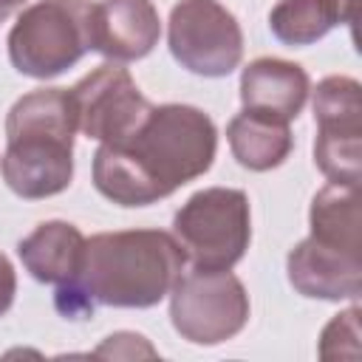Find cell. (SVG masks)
Wrapping results in <instances>:
<instances>
[{
  "label": "cell",
  "mask_w": 362,
  "mask_h": 362,
  "mask_svg": "<svg viewBox=\"0 0 362 362\" xmlns=\"http://www.w3.org/2000/svg\"><path fill=\"white\" fill-rule=\"evenodd\" d=\"M286 272L303 297L354 300L362 291V255L328 246L311 235L288 252Z\"/></svg>",
  "instance_id": "obj_10"
},
{
  "label": "cell",
  "mask_w": 362,
  "mask_h": 362,
  "mask_svg": "<svg viewBox=\"0 0 362 362\" xmlns=\"http://www.w3.org/2000/svg\"><path fill=\"white\" fill-rule=\"evenodd\" d=\"M181 269L184 252L167 232H102L85 238L79 272L57 288V308L65 317H88L96 305L150 308L173 291Z\"/></svg>",
  "instance_id": "obj_2"
},
{
  "label": "cell",
  "mask_w": 362,
  "mask_h": 362,
  "mask_svg": "<svg viewBox=\"0 0 362 362\" xmlns=\"http://www.w3.org/2000/svg\"><path fill=\"white\" fill-rule=\"evenodd\" d=\"M14 291H17L14 266H11V263H8V257L0 252V317L11 308V303H14Z\"/></svg>",
  "instance_id": "obj_19"
},
{
  "label": "cell",
  "mask_w": 362,
  "mask_h": 362,
  "mask_svg": "<svg viewBox=\"0 0 362 362\" xmlns=\"http://www.w3.org/2000/svg\"><path fill=\"white\" fill-rule=\"evenodd\" d=\"M76 127L102 144L127 139L150 113V102L136 88L127 68L105 62L71 88Z\"/></svg>",
  "instance_id": "obj_9"
},
{
  "label": "cell",
  "mask_w": 362,
  "mask_h": 362,
  "mask_svg": "<svg viewBox=\"0 0 362 362\" xmlns=\"http://www.w3.org/2000/svg\"><path fill=\"white\" fill-rule=\"evenodd\" d=\"M339 23H356V0H280L269 14L272 34L288 45L317 42Z\"/></svg>",
  "instance_id": "obj_16"
},
{
  "label": "cell",
  "mask_w": 362,
  "mask_h": 362,
  "mask_svg": "<svg viewBox=\"0 0 362 362\" xmlns=\"http://www.w3.org/2000/svg\"><path fill=\"white\" fill-rule=\"evenodd\" d=\"M93 356H113V359H133V356H156V351L139 334H110Z\"/></svg>",
  "instance_id": "obj_18"
},
{
  "label": "cell",
  "mask_w": 362,
  "mask_h": 362,
  "mask_svg": "<svg viewBox=\"0 0 362 362\" xmlns=\"http://www.w3.org/2000/svg\"><path fill=\"white\" fill-rule=\"evenodd\" d=\"M161 37L158 11L150 0H102L93 3L90 51L113 62L147 57Z\"/></svg>",
  "instance_id": "obj_11"
},
{
  "label": "cell",
  "mask_w": 362,
  "mask_h": 362,
  "mask_svg": "<svg viewBox=\"0 0 362 362\" xmlns=\"http://www.w3.org/2000/svg\"><path fill=\"white\" fill-rule=\"evenodd\" d=\"M305 99H308V74L297 62L260 57L249 62L240 74L243 110L291 122L303 110Z\"/></svg>",
  "instance_id": "obj_12"
},
{
  "label": "cell",
  "mask_w": 362,
  "mask_h": 362,
  "mask_svg": "<svg viewBox=\"0 0 362 362\" xmlns=\"http://www.w3.org/2000/svg\"><path fill=\"white\" fill-rule=\"evenodd\" d=\"M226 139L238 164L255 173L280 167L288 158L294 144L288 122L266 113H255V110L238 113L226 127Z\"/></svg>",
  "instance_id": "obj_14"
},
{
  "label": "cell",
  "mask_w": 362,
  "mask_h": 362,
  "mask_svg": "<svg viewBox=\"0 0 362 362\" xmlns=\"http://www.w3.org/2000/svg\"><path fill=\"white\" fill-rule=\"evenodd\" d=\"M173 328L195 345H221L249 322V294L229 269H195L170 291Z\"/></svg>",
  "instance_id": "obj_6"
},
{
  "label": "cell",
  "mask_w": 362,
  "mask_h": 362,
  "mask_svg": "<svg viewBox=\"0 0 362 362\" xmlns=\"http://www.w3.org/2000/svg\"><path fill=\"white\" fill-rule=\"evenodd\" d=\"M218 133L192 105H158L122 141L99 144L93 156L96 189L119 206H147L212 167Z\"/></svg>",
  "instance_id": "obj_1"
},
{
  "label": "cell",
  "mask_w": 362,
  "mask_h": 362,
  "mask_svg": "<svg viewBox=\"0 0 362 362\" xmlns=\"http://www.w3.org/2000/svg\"><path fill=\"white\" fill-rule=\"evenodd\" d=\"M173 57L198 76H226L243 57V31L218 0H181L167 28Z\"/></svg>",
  "instance_id": "obj_7"
},
{
  "label": "cell",
  "mask_w": 362,
  "mask_h": 362,
  "mask_svg": "<svg viewBox=\"0 0 362 362\" xmlns=\"http://www.w3.org/2000/svg\"><path fill=\"white\" fill-rule=\"evenodd\" d=\"M25 3H28V0H0V23L8 20V17H11L17 8H23Z\"/></svg>",
  "instance_id": "obj_20"
},
{
  "label": "cell",
  "mask_w": 362,
  "mask_h": 362,
  "mask_svg": "<svg viewBox=\"0 0 362 362\" xmlns=\"http://www.w3.org/2000/svg\"><path fill=\"white\" fill-rule=\"evenodd\" d=\"M17 255L34 280L65 286L79 272L85 235L68 221H45L20 240Z\"/></svg>",
  "instance_id": "obj_13"
},
{
  "label": "cell",
  "mask_w": 362,
  "mask_h": 362,
  "mask_svg": "<svg viewBox=\"0 0 362 362\" xmlns=\"http://www.w3.org/2000/svg\"><path fill=\"white\" fill-rule=\"evenodd\" d=\"M320 359H359V308L337 314L320 337Z\"/></svg>",
  "instance_id": "obj_17"
},
{
  "label": "cell",
  "mask_w": 362,
  "mask_h": 362,
  "mask_svg": "<svg viewBox=\"0 0 362 362\" xmlns=\"http://www.w3.org/2000/svg\"><path fill=\"white\" fill-rule=\"evenodd\" d=\"M76 110L71 90L37 88L20 96L6 119L8 147L0 170L20 198H51L68 189L74 178Z\"/></svg>",
  "instance_id": "obj_3"
},
{
  "label": "cell",
  "mask_w": 362,
  "mask_h": 362,
  "mask_svg": "<svg viewBox=\"0 0 362 362\" xmlns=\"http://www.w3.org/2000/svg\"><path fill=\"white\" fill-rule=\"evenodd\" d=\"M88 0H40L17 17L8 34L11 65L34 79H51L90 51Z\"/></svg>",
  "instance_id": "obj_4"
},
{
  "label": "cell",
  "mask_w": 362,
  "mask_h": 362,
  "mask_svg": "<svg viewBox=\"0 0 362 362\" xmlns=\"http://www.w3.org/2000/svg\"><path fill=\"white\" fill-rule=\"evenodd\" d=\"M311 238L362 255V195L359 184H328L322 187L308 212Z\"/></svg>",
  "instance_id": "obj_15"
},
{
  "label": "cell",
  "mask_w": 362,
  "mask_h": 362,
  "mask_svg": "<svg viewBox=\"0 0 362 362\" xmlns=\"http://www.w3.org/2000/svg\"><path fill=\"white\" fill-rule=\"evenodd\" d=\"M314 161L334 184H359L362 88L351 76H325L314 90Z\"/></svg>",
  "instance_id": "obj_8"
},
{
  "label": "cell",
  "mask_w": 362,
  "mask_h": 362,
  "mask_svg": "<svg viewBox=\"0 0 362 362\" xmlns=\"http://www.w3.org/2000/svg\"><path fill=\"white\" fill-rule=\"evenodd\" d=\"M173 238L192 269H232L249 249V198L240 189L195 192L173 218Z\"/></svg>",
  "instance_id": "obj_5"
}]
</instances>
